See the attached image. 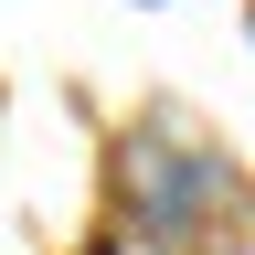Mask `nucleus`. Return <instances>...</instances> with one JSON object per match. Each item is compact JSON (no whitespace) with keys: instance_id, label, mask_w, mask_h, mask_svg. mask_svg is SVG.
Listing matches in <instances>:
<instances>
[{"instance_id":"nucleus-1","label":"nucleus","mask_w":255,"mask_h":255,"mask_svg":"<svg viewBox=\"0 0 255 255\" xmlns=\"http://www.w3.org/2000/svg\"><path fill=\"white\" fill-rule=\"evenodd\" d=\"M234 202V170H223V149H191L170 128H149V138H128V213H138V234L181 245L202 213Z\"/></svg>"}]
</instances>
